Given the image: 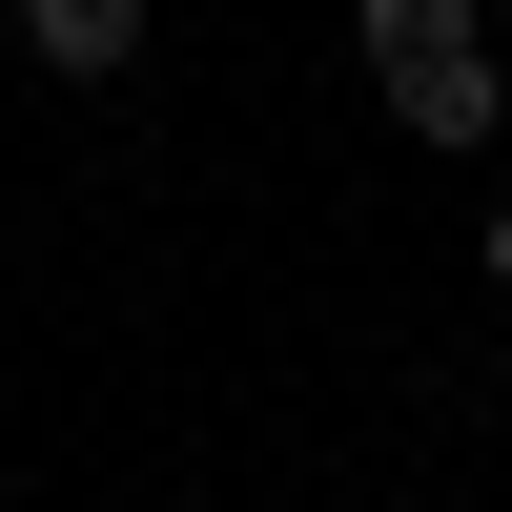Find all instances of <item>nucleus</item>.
<instances>
[{
    "label": "nucleus",
    "mask_w": 512,
    "mask_h": 512,
    "mask_svg": "<svg viewBox=\"0 0 512 512\" xmlns=\"http://www.w3.org/2000/svg\"><path fill=\"white\" fill-rule=\"evenodd\" d=\"M369 82H390L410 144H472V123H492V41H472V0H369Z\"/></svg>",
    "instance_id": "f257e3e1"
},
{
    "label": "nucleus",
    "mask_w": 512,
    "mask_h": 512,
    "mask_svg": "<svg viewBox=\"0 0 512 512\" xmlns=\"http://www.w3.org/2000/svg\"><path fill=\"white\" fill-rule=\"evenodd\" d=\"M21 41L62 82H103V62H144V0H21Z\"/></svg>",
    "instance_id": "f03ea898"
},
{
    "label": "nucleus",
    "mask_w": 512,
    "mask_h": 512,
    "mask_svg": "<svg viewBox=\"0 0 512 512\" xmlns=\"http://www.w3.org/2000/svg\"><path fill=\"white\" fill-rule=\"evenodd\" d=\"M492 287H512V205H492Z\"/></svg>",
    "instance_id": "7ed1b4c3"
}]
</instances>
